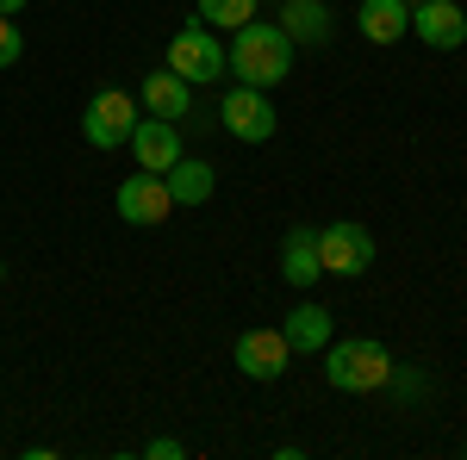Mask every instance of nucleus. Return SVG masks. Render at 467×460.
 I'll return each mask as SVG.
<instances>
[{
    "instance_id": "obj_1",
    "label": "nucleus",
    "mask_w": 467,
    "mask_h": 460,
    "mask_svg": "<svg viewBox=\"0 0 467 460\" xmlns=\"http://www.w3.org/2000/svg\"><path fill=\"white\" fill-rule=\"evenodd\" d=\"M293 50H299V44L281 32V19H250V26L231 32L224 63H231V75H237L244 87H281L293 75Z\"/></svg>"
},
{
    "instance_id": "obj_2",
    "label": "nucleus",
    "mask_w": 467,
    "mask_h": 460,
    "mask_svg": "<svg viewBox=\"0 0 467 460\" xmlns=\"http://www.w3.org/2000/svg\"><path fill=\"white\" fill-rule=\"evenodd\" d=\"M393 349L387 342H374V336H330L324 342V380L330 392H387L393 386Z\"/></svg>"
},
{
    "instance_id": "obj_3",
    "label": "nucleus",
    "mask_w": 467,
    "mask_h": 460,
    "mask_svg": "<svg viewBox=\"0 0 467 460\" xmlns=\"http://www.w3.org/2000/svg\"><path fill=\"white\" fill-rule=\"evenodd\" d=\"M138 118H144L138 94H125V87H100V94L88 100V112H81V138L107 156V149H125V143H131Z\"/></svg>"
},
{
    "instance_id": "obj_4",
    "label": "nucleus",
    "mask_w": 467,
    "mask_h": 460,
    "mask_svg": "<svg viewBox=\"0 0 467 460\" xmlns=\"http://www.w3.org/2000/svg\"><path fill=\"white\" fill-rule=\"evenodd\" d=\"M169 69L181 75V81H193V87H213L218 75H231V63H224V44H218L213 26H181L175 37H169Z\"/></svg>"
},
{
    "instance_id": "obj_5",
    "label": "nucleus",
    "mask_w": 467,
    "mask_h": 460,
    "mask_svg": "<svg viewBox=\"0 0 467 460\" xmlns=\"http://www.w3.org/2000/svg\"><path fill=\"white\" fill-rule=\"evenodd\" d=\"M318 261H324V274H337V281L368 274V268H374V230L356 224V218L318 224Z\"/></svg>"
},
{
    "instance_id": "obj_6",
    "label": "nucleus",
    "mask_w": 467,
    "mask_h": 460,
    "mask_svg": "<svg viewBox=\"0 0 467 460\" xmlns=\"http://www.w3.org/2000/svg\"><path fill=\"white\" fill-rule=\"evenodd\" d=\"M218 125L231 131L237 143H268L275 131H281V112H275V100H268V87H231L224 100H218Z\"/></svg>"
},
{
    "instance_id": "obj_7",
    "label": "nucleus",
    "mask_w": 467,
    "mask_h": 460,
    "mask_svg": "<svg viewBox=\"0 0 467 460\" xmlns=\"http://www.w3.org/2000/svg\"><path fill=\"white\" fill-rule=\"evenodd\" d=\"M112 206L125 224H162V218H175V193H169V180L138 169V175L119 180V193H112Z\"/></svg>"
},
{
    "instance_id": "obj_8",
    "label": "nucleus",
    "mask_w": 467,
    "mask_h": 460,
    "mask_svg": "<svg viewBox=\"0 0 467 460\" xmlns=\"http://www.w3.org/2000/svg\"><path fill=\"white\" fill-rule=\"evenodd\" d=\"M411 37L431 50H462L467 44V6L462 0H418L411 6Z\"/></svg>"
},
{
    "instance_id": "obj_9",
    "label": "nucleus",
    "mask_w": 467,
    "mask_h": 460,
    "mask_svg": "<svg viewBox=\"0 0 467 460\" xmlns=\"http://www.w3.org/2000/svg\"><path fill=\"white\" fill-rule=\"evenodd\" d=\"M125 149L138 156V169H150V175H169L181 156H187V149H181V125L175 118H150V112L138 118V131H131Z\"/></svg>"
},
{
    "instance_id": "obj_10",
    "label": "nucleus",
    "mask_w": 467,
    "mask_h": 460,
    "mask_svg": "<svg viewBox=\"0 0 467 460\" xmlns=\"http://www.w3.org/2000/svg\"><path fill=\"white\" fill-rule=\"evenodd\" d=\"M237 367H244L250 380H262V386L281 380V373L293 367L287 336H281V330H244V336H237Z\"/></svg>"
},
{
    "instance_id": "obj_11",
    "label": "nucleus",
    "mask_w": 467,
    "mask_h": 460,
    "mask_svg": "<svg viewBox=\"0 0 467 460\" xmlns=\"http://www.w3.org/2000/svg\"><path fill=\"white\" fill-rule=\"evenodd\" d=\"M138 107L150 112V118H193V81H181L169 63L162 69H150L144 75V94H138Z\"/></svg>"
},
{
    "instance_id": "obj_12",
    "label": "nucleus",
    "mask_w": 467,
    "mask_h": 460,
    "mask_svg": "<svg viewBox=\"0 0 467 460\" xmlns=\"http://www.w3.org/2000/svg\"><path fill=\"white\" fill-rule=\"evenodd\" d=\"M281 274L287 286H318L324 281V261H318V224H293L287 237H281Z\"/></svg>"
},
{
    "instance_id": "obj_13",
    "label": "nucleus",
    "mask_w": 467,
    "mask_h": 460,
    "mask_svg": "<svg viewBox=\"0 0 467 460\" xmlns=\"http://www.w3.org/2000/svg\"><path fill=\"white\" fill-rule=\"evenodd\" d=\"M356 32L368 37V44H399V37L411 32V6H405V0H361Z\"/></svg>"
},
{
    "instance_id": "obj_14",
    "label": "nucleus",
    "mask_w": 467,
    "mask_h": 460,
    "mask_svg": "<svg viewBox=\"0 0 467 460\" xmlns=\"http://www.w3.org/2000/svg\"><path fill=\"white\" fill-rule=\"evenodd\" d=\"M281 336H287L293 354H324V342L337 336V318H330L324 305H293L287 323H281Z\"/></svg>"
},
{
    "instance_id": "obj_15",
    "label": "nucleus",
    "mask_w": 467,
    "mask_h": 460,
    "mask_svg": "<svg viewBox=\"0 0 467 460\" xmlns=\"http://www.w3.org/2000/svg\"><path fill=\"white\" fill-rule=\"evenodd\" d=\"M162 180H169L175 206H206V199H213V187H218V175H213V162H206V156H181Z\"/></svg>"
},
{
    "instance_id": "obj_16",
    "label": "nucleus",
    "mask_w": 467,
    "mask_h": 460,
    "mask_svg": "<svg viewBox=\"0 0 467 460\" xmlns=\"http://www.w3.org/2000/svg\"><path fill=\"white\" fill-rule=\"evenodd\" d=\"M281 32L293 44H324L330 37V6L324 0H281Z\"/></svg>"
},
{
    "instance_id": "obj_17",
    "label": "nucleus",
    "mask_w": 467,
    "mask_h": 460,
    "mask_svg": "<svg viewBox=\"0 0 467 460\" xmlns=\"http://www.w3.org/2000/svg\"><path fill=\"white\" fill-rule=\"evenodd\" d=\"M255 13H262V0H200V26H213V32H237V26H250Z\"/></svg>"
},
{
    "instance_id": "obj_18",
    "label": "nucleus",
    "mask_w": 467,
    "mask_h": 460,
    "mask_svg": "<svg viewBox=\"0 0 467 460\" xmlns=\"http://www.w3.org/2000/svg\"><path fill=\"white\" fill-rule=\"evenodd\" d=\"M19 56H26V37H19V19H6V13H0V69H13Z\"/></svg>"
},
{
    "instance_id": "obj_19",
    "label": "nucleus",
    "mask_w": 467,
    "mask_h": 460,
    "mask_svg": "<svg viewBox=\"0 0 467 460\" xmlns=\"http://www.w3.org/2000/svg\"><path fill=\"white\" fill-rule=\"evenodd\" d=\"M144 455H150V460H181L187 448H181L175 435H150V442H144Z\"/></svg>"
},
{
    "instance_id": "obj_20",
    "label": "nucleus",
    "mask_w": 467,
    "mask_h": 460,
    "mask_svg": "<svg viewBox=\"0 0 467 460\" xmlns=\"http://www.w3.org/2000/svg\"><path fill=\"white\" fill-rule=\"evenodd\" d=\"M0 13H6V19H19V13H26V0H0Z\"/></svg>"
},
{
    "instance_id": "obj_21",
    "label": "nucleus",
    "mask_w": 467,
    "mask_h": 460,
    "mask_svg": "<svg viewBox=\"0 0 467 460\" xmlns=\"http://www.w3.org/2000/svg\"><path fill=\"white\" fill-rule=\"evenodd\" d=\"M0 281H6V261H0Z\"/></svg>"
},
{
    "instance_id": "obj_22",
    "label": "nucleus",
    "mask_w": 467,
    "mask_h": 460,
    "mask_svg": "<svg viewBox=\"0 0 467 460\" xmlns=\"http://www.w3.org/2000/svg\"><path fill=\"white\" fill-rule=\"evenodd\" d=\"M405 6H418V0H405Z\"/></svg>"
}]
</instances>
